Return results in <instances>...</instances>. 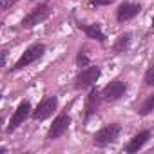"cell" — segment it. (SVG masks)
<instances>
[{"label": "cell", "mask_w": 154, "mask_h": 154, "mask_svg": "<svg viewBox=\"0 0 154 154\" xmlns=\"http://www.w3.org/2000/svg\"><path fill=\"white\" fill-rule=\"evenodd\" d=\"M29 114H31V105H29V102H22V103L17 107V111L13 112V118H11L9 125H8V131H9V132L15 131L18 125H22V123L27 120Z\"/></svg>", "instance_id": "cell-8"}, {"label": "cell", "mask_w": 154, "mask_h": 154, "mask_svg": "<svg viewBox=\"0 0 154 154\" xmlns=\"http://www.w3.org/2000/svg\"><path fill=\"white\" fill-rule=\"evenodd\" d=\"M98 107H100V93L96 89H91V93L85 100V120L91 118L98 111Z\"/></svg>", "instance_id": "cell-11"}, {"label": "cell", "mask_w": 154, "mask_h": 154, "mask_svg": "<svg viewBox=\"0 0 154 154\" xmlns=\"http://www.w3.org/2000/svg\"><path fill=\"white\" fill-rule=\"evenodd\" d=\"M0 127H2V118H0Z\"/></svg>", "instance_id": "cell-20"}, {"label": "cell", "mask_w": 154, "mask_h": 154, "mask_svg": "<svg viewBox=\"0 0 154 154\" xmlns=\"http://www.w3.org/2000/svg\"><path fill=\"white\" fill-rule=\"evenodd\" d=\"M0 152H6V149H4V147H0Z\"/></svg>", "instance_id": "cell-19"}, {"label": "cell", "mask_w": 154, "mask_h": 154, "mask_svg": "<svg viewBox=\"0 0 154 154\" xmlns=\"http://www.w3.org/2000/svg\"><path fill=\"white\" fill-rule=\"evenodd\" d=\"M98 78H100V67H94V65L85 67V69L78 74V78H76V87H78V89L93 87Z\"/></svg>", "instance_id": "cell-4"}, {"label": "cell", "mask_w": 154, "mask_h": 154, "mask_svg": "<svg viewBox=\"0 0 154 154\" xmlns=\"http://www.w3.org/2000/svg\"><path fill=\"white\" fill-rule=\"evenodd\" d=\"M6 58H8V53L6 51H0V71H2V67L6 65Z\"/></svg>", "instance_id": "cell-18"}, {"label": "cell", "mask_w": 154, "mask_h": 154, "mask_svg": "<svg viewBox=\"0 0 154 154\" xmlns=\"http://www.w3.org/2000/svg\"><path fill=\"white\" fill-rule=\"evenodd\" d=\"M44 53H45V45H44V44H35V45H31V47L20 56V60L15 63L13 69H24V67H27L29 63H33V62H36L38 58H42Z\"/></svg>", "instance_id": "cell-3"}, {"label": "cell", "mask_w": 154, "mask_h": 154, "mask_svg": "<svg viewBox=\"0 0 154 154\" xmlns=\"http://www.w3.org/2000/svg\"><path fill=\"white\" fill-rule=\"evenodd\" d=\"M80 27L85 31V35H87L89 38H94V40H98V42H105V35L102 33V29H100L98 24H89V26H80Z\"/></svg>", "instance_id": "cell-12"}, {"label": "cell", "mask_w": 154, "mask_h": 154, "mask_svg": "<svg viewBox=\"0 0 154 154\" xmlns=\"http://www.w3.org/2000/svg\"><path fill=\"white\" fill-rule=\"evenodd\" d=\"M69 123H71V118H69L67 114H58V116L54 118V122H53L49 132H47V138H49V140H56V138L63 136L65 131L69 129Z\"/></svg>", "instance_id": "cell-7"}, {"label": "cell", "mask_w": 154, "mask_h": 154, "mask_svg": "<svg viewBox=\"0 0 154 154\" xmlns=\"http://www.w3.org/2000/svg\"><path fill=\"white\" fill-rule=\"evenodd\" d=\"M0 2H2V0H0Z\"/></svg>", "instance_id": "cell-23"}, {"label": "cell", "mask_w": 154, "mask_h": 154, "mask_svg": "<svg viewBox=\"0 0 154 154\" xmlns=\"http://www.w3.org/2000/svg\"><path fill=\"white\" fill-rule=\"evenodd\" d=\"M49 15H51L49 6H45V4H44V6H38V8H35L27 17H24V20H22V27L31 29V27L42 24L45 18H49Z\"/></svg>", "instance_id": "cell-2"}, {"label": "cell", "mask_w": 154, "mask_h": 154, "mask_svg": "<svg viewBox=\"0 0 154 154\" xmlns=\"http://www.w3.org/2000/svg\"><path fill=\"white\" fill-rule=\"evenodd\" d=\"M120 132H122V127H120L118 123L105 125L103 129H100V131L94 134L93 143H94L96 147H107V145H111V143H114V141L118 140Z\"/></svg>", "instance_id": "cell-1"}, {"label": "cell", "mask_w": 154, "mask_h": 154, "mask_svg": "<svg viewBox=\"0 0 154 154\" xmlns=\"http://www.w3.org/2000/svg\"><path fill=\"white\" fill-rule=\"evenodd\" d=\"M149 140H150V132H149V131H143V132L136 134V136L125 145V150H127V152H138Z\"/></svg>", "instance_id": "cell-10"}, {"label": "cell", "mask_w": 154, "mask_h": 154, "mask_svg": "<svg viewBox=\"0 0 154 154\" xmlns=\"http://www.w3.org/2000/svg\"><path fill=\"white\" fill-rule=\"evenodd\" d=\"M114 0H93V6H109Z\"/></svg>", "instance_id": "cell-17"}, {"label": "cell", "mask_w": 154, "mask_h": 154, "mask_svg": "<svg viewBox=\"0 0 154 154\" xmlns=\"http://www.w3.org/2000/svg\"><path fill=\"white\" fill-rule=\"evenodd\" d=\"M76 63H78L80 67H85V65H89V56H87L84 51H80V53H78V58H76Z\"/></svg>", "instance_id": "cell-15"}, {"label": "cell", "mask_w": 154, "mask_h": 154, "mask_svg": "<svg viewBox=\"0 0 154 154\" xmlns=\"http://www.w3.org/2000/svg\"><path fill=\"white\" fill-rule=\"evenodd\" d=\"M0 98H2V94H0Z\"/></svg>", "instance_id": "cell-21"}, {"label": "cell", "mask_w": 154, "mask_h": 154, "mask_svg": "<svg viewBox=\"0 0 154 154\" xmlns=\"http://www.w3.org/2000/svg\"><path fill=\"white\" fill-rule=\"evenodd\" d=\"M140 6L138 4H131V2H123L120 8H118V11H116V18H118V22H127V20H132L138 13H140Z\"/></svg>", "instance_id": "cell-9"}, {"label": "cell", "mask_w": 154, "mask_h": 154, "mask_svg": "<svg viewBox=\"0 0 154 154\" xmlns=\"http://www.w3.org/2000/svg\"><path fill=\"white\" fill-rule=\"evenodd\" d=\"M152 109H154V94H150V96L147 98V102H145L143 107L140 109V114H141V116H147V114L152 112Z\"/></svg>", "instance_id": "cell-14"}, {"label": "cell", "mask_w": 154, "mask_h": 154, "mask_svg": "<svg viewBox=\"0 0 154 154\" xmlns=\"http://www.w3.org/2000/svg\"><path fill=\"white\" fill-rule=\"evenodd\" d=\"M131 38H132V33H123L118 36V40L114 42V53L120 54V53H125V49L129 47L131 44Z\"/></svg>", "instance_id": "cell-13"}, {"label": "cell", "mask_w": 154, "mask_h": 154, "mask_svg": "<svg viewBox=\"0 0 154 154\" xmlns=\"http://www.w3.org/2000/svg\"><path fill=\"white\" fill-rule=\"evenodd\" d=\"M56 107H58V100H56V96H47V98H44V100L38 103V107L35 109L33 118L38 120V122H42V120L49 118V116L53 114V111H56Z\"/></svg>", "instance_id": "cell-5"}, {"label": "cell", "mask_w": 154, "mask_h": 154, "mask_svg": "<svg viewBox=\"0 0 154 154\" xmlns=\"http://www.w3.org/2000/svg\"><path fill=\"white\" fill-rule=\"evenodd\" d=\"M125 91H127V84L122 82V80H114V82H111V84H107L103 87L102 94H103V98L107 102H116L125 94Z\"/></svg>", "instance_id": "cell-6"}, {"label": "cell", "mask_w": 154, "mask_h": 154, "mask_svg": "<svg viewBox=\"0 0 154 154\" xmlns=\"http://www.w3.org/2000/svg\"><path fill=\"white\" fill-rule=\"evenodd\" d=\"M145 84H147V85H152V84H154V67H149V69H147Z\"/></svg>", "instance_id": "cell-16"}, {"label": "cell", "mask_w": 154, "mask_h": 154, "mask_svg": "<svg viewBox=\"0 0 154 154\" xmlns=\"http://www.w3.org/2000/svg\"><path fill=\"white\" fill-rule=\"evenodd\" d=\"M0 26H2V22H0Z\"/></svg>", "instance_id": "cell-22"}]
</instances>
